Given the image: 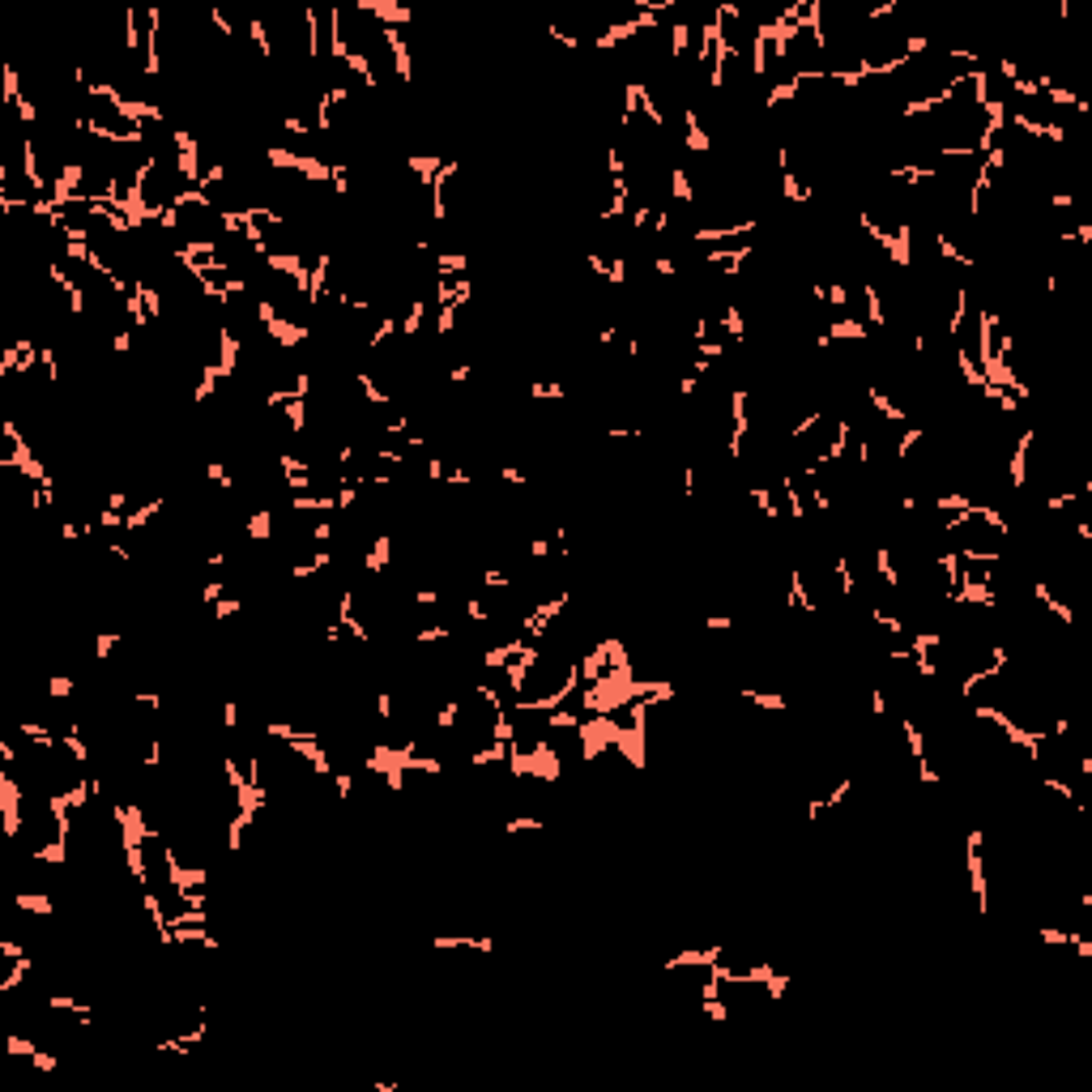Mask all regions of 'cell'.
Instances as JSON below:
<instances>
[{"label": "cell", "mask_w": 1092, "mask_h": 1092, "mask_svg": "<svg viewBox=\"0 0 1092 1092\" xmlns=\"http://www.w3.org/2000/svg\"><path fill=\"white\" fill-rule=\"evenodd\" d=\"M0 819H5V837H21V786L13 768H0Z\"/></svg>", "instance_id": "cell-1"}]
</instances>
